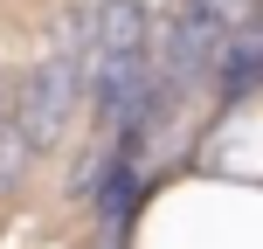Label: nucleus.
I'll use <instances>...</instances> for the list:
<instances>
[{"label":"nucleus","instance_id":"f03ea898","mask_svg":"<svg viewBox=\"0 0 263 249\" xmlns=\"http://www.w3.org/2000/svg\"><path fill=\"white\" fill-rule=\"evenodd\" d=\"M77 97H83V35H77V28H63V35H55V49L28 69V83H21V90H7L14 131H21L28 152L63 139V125H69V111H77Z\"/></svg>","mask_w":263,"mask_h":249},{"label":"nucleus","instance_id":"7ed1b4c3","mask_svg":"<svg viewBox=\"0 0 263 249\" xmlns=\"http://www.w3.org/2000/svg\"><path fill=\"white\" fill-rule=\"evenodd\" d=\"M28 173V145H21V131H14V111L0 118V187H14Z\"/></svg>","mask_w":263,"mask_h":249},{"label":"nucleus","instance_id":"f257e3e1","mask_svg":"<svg viewBox=\"0 0 263 249\" xmlns=\"http://www.w3.org/2000/svg\"><path fill=\"white\" fill-rule=\"evenodd\" d=\"M83 83L97 90L104 125H118L153 83V42H145L139 0H104L83 28Z\"/></svg>","mask_w":263,"mask_h":249}]
</instances>
